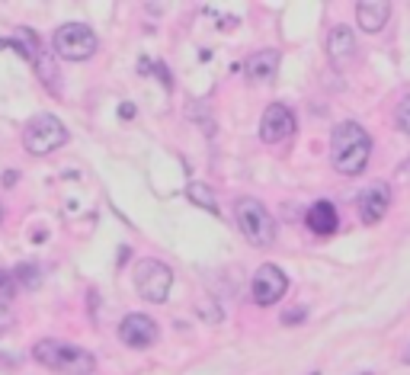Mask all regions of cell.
I'll return each instance as SVG.
<instances>
[{"label":"cell","mask_w":410,"mask_h":375,"mask_svg":"<svg viewBox=\"0 0 410 375\" xmlns=\"http://www.w3.org/2000/svg\"><path fill=\"white\" fill-rule=\"evenodd\" d=\"M372 154V138L359 122H340L333 125L330 135V164L337 174L343 176H359L369 167Z\"/></svg>","instance_id":"cell-1"},{"label":"cell","mask_w":410,"mask_h":375,"mask_svg":"<svg viewBox=\"0 0 410 375\" xmlns=\"http://www.w3.org/2000/svg\"><path fill=\"white\" fill-rule=\"evenodd\" d=\"M32 359L38 366L51 369V372H64V375H93L96 369V356L83 347H74L68 340L58 337H45L32 347Z\"/></svg>","instance_id":"cell-2"},{"label":"cell","mask_w":410,"mask_h":375,"mask_svg":"<svg viewBox=\"0 0 410 375\" xmlns=\"http://www.w3.org/2000/svg\"><path fill=\"white\" fill-rule=\"evenodd\" d=\"M61 144H68V125L58 116H51V112H36L23 125V148L32 157H45L51 151H58Z\"/></svg>","instance_id":"cell-3"},{"label":"cell","mask_w":410,"mask_h":375,"mask_svg":"<svg viewBox=\"0 0 410 375\" xmlns=\"http://www.w3.org/2000/svg\"><path fill=\"white\" fill-rule=\"evenodd\" d=\"M234 218H237V225H241L243 238L253 247H269L275 241L273 215H269V208L263 206L260 199H253V196H241V199L234 202Z\"/></svg>","instance_id":"cell-4"},{"label":"cell","mask_w":410,"mask_h":375,"mask_svg":"<svg viewBox=\"0 0 410 375\" xmlns=\"http://www.w3.org/2000/svg\"><path fill=\"white\" fill-rule=\"evenodd\" d=\"M51 48H55V55L64 61H87L96 55L100 39H96V33L87 23H64V26H58L55 36H51Z\"/></svg>","instance_id":"cell-5"},{"label":"cell","mask_w":410,"mask_h":375,"mask_svg":"<svg viewBox=\"0 0 410 375\" xmlns=\"http://www.w3.org/2000/svg\"><path fill=\"white\" fill-rule=\"evenodd\" d=\"M135 289L151 305L167 302V295L173 289V270L164 260H154V257L138 260V266H135Z\"/></svg>","instance_id":"cell-6"},{"label":"cell","mask_w":410,"mask_h":375,"mask_svg":"<svg viewBox=\"0 0 410 375\" xmlns=\"http://www.w3.org/2000/svg\"><path fill=\"white\" fill-rule=\"evenodd\" d=\"M285 292H288V276L275 263H263L260 270L253 273V279H250V298H253L256 305H263V308L275 305Z\"/></svg>","instance_id":"cell-7"},{"label":"cell","mask_w":410,"mask_h":375,"mask_svg":"<svg viewBox=\"0 0 410 375\" xmlns=\"http://www.w3.org/2000/svg\"><path fill=\"white\" fill-rule=\"evenodd\" d=\"M295 112L288 110L285 103H269L266 112L260 119V142L263 144H279V142H288L295 135Z\"/></svg>","instance_id":"cell-8"},{"label":"cell","mask_w":410,"mask_h":375,"mask_svg":"<svg viewBox=\"0 0 410 375\" xmlns=\"http://www.w3.org/2000/svg\"><path fill=\"white\" fill-rule=\"evenodd\" d=\"M119 340L125 343V347H132V349H147V347H154V343L160 340V327H157L154 317L132 311V315H125L119 321Z\"/></svg>","instance_id":"cell-9"},{"label":"cell","mask_w":410,"mask_h":375,"mask_svg":"<svg viewBox=\"0 0 410 375\" xmlns=\"http://www.w3.org/2000/svg\"><path fill=\"white\" fill-rule=\"evenodd\" d=\"M391 208V186L388 183H369L359 193V218L362 225H378Z\"/></svg>","instance_id":"cell-10"},{"label":"cell","mask_w":410,"mask_h":375,"mask_svg":"<svg viewBox=\"0 0 410 375\" xmlns=\"http://www.w3.org/2000/svg\"><path fill=\"white\" fill-rule=\"evenodd\" d=\"M275 74H279V52H275V48L253 52L243 61V78H247L250 84H273Z\"/></svg>","instance_id":"cell-11"},{"label":"cell","mask_w":410,"mask_h":375,"mask_svg":"<svg viewBox=\"0 0 410 375\" xmlns=\"http://www.w3.org/2000/svg\"><path fill=\"white\" fill-rule=\"evenodd\" d=\"M327 55L337 68H346L356 58V33L349 26H333L327 33Z\"/></svg>","instance_id":"cell-12"},{"label":"cell","mask_w":410,"mask_h":375,"mask_svg":"<svg viewBox=\"0 0 410 375\" xmlns=\"http://www.w3.org/2000/svg\"><path fill=\"white\" fill-rule=\"evenodd\" d=\"M356 20H359L362 33H382L384 23L391 20V4L388 0H359Z\"/></svg>","instance_id":"cell-13"},{"label":"cell","mask_w":410,"mask_h":375,"mask_svg":"<svg viewBox=\"0 0 410 375\" xmlns=\"http://www.w3.org/2000/svg\"><path fill=\"white\" fill-rule=\"evenodd\" d=\"M13 48V52H19L26 61H29L32 68H36V61L45 55V48H42V39H38V33H32V29H26V26H19V29H13V36H6V39H0V48Z\"/></svg>","instance_id":"cell-14"},{"label":"cell","mask_w":410,"mask_h":375,"mask_svg":"<svg viewBox=\"0 0 410 375\" xmlns=\"http://www.w3.org/2000/svg\"><path fill=\"white\" fill-rule=\"evenodd\" d=\"M305 221H308V228H311L317 238H330V234L340 228L337 206H333V202H327V199H317L311 208H308Z\"/></svg>","instance_id":"cell-15"},{"label":"cell","mask_w":410,"mask_h":375,"mask_svg":"<svg viewBox=\"0 0 410 375\" xmlns=\"http://www.w3.org/2000/svg\"><path fill=\"white\" fill-rule=\"evenodd\" d=\"M13 279H16V285L19 289H36L38 282H42V270H38L36 263H19V266H13Z\"/></svg>","instance_id":"cell-16"},{"label":"cell","mask_w":410,"mask_h":375,"mask_svg":"<svg viewBox=\"0 0 410 375\" xmlns=\"http://www.w3.org/2000/svg\"><path fill=\"white\" fill-rule=\"evenodd\" d=\"M186 196H189L196 206H202V208H209L211 215H218V202H215V196H211L209 186H202V183H189V186H186Z\"/></svg>","instance_id":"cell-17"},{"label":"cell","mask_w":410,"mask_h":375,"mask_svg":"<svg viewBox=\"0 0 410 375\" xmlns=\"http://www.w3.org/2000/svg\"><path fill=\"white\" fill-rule=\"evenodd\" d=\"M394 125L410 138V90L397 100V106H394Z\"/></svg>","instance_id":"cell-18"},{"label":"cell","mask_w":410,"mask_h":375,"mask_svg":"<svg viewBox=\"0 0 410 375\" xmlns=\"http://www.w3.org/2000/svg\"><path fill=\"white\" fill-rule=\"evenodd\" d=\"M19 285L13 279V270H0V295H16Z\"/></svg>","instance_id":"cell-19"},{"label":"cell","mask_w":410,"mask_h":375,"mask_svg":"<svg viewBox=\"0 0 410 375\" xmlns=\"http://www.w3.org/2000/svg\"><path fill=\"white\" fill-rule=\"evenodd\" d=\"M305 317H308L305 308H292V311H285V315H282V324H301Z\"/></svg>","instance_id":"cell-20"},{"label":"cell","mask_w":410,"mask_h":375,"mask_svg":"<svg viewBox=\"0 0 410 375\" xmlns=\"http://www.w3.org/2000/svg\"><path fill=\"white\" fill-rule=\"evenodd\" d=\"M10 327H13V311L6 308L4 302H0V334H6Z\"/></svg>","instance_id":"cell-21"},{"label":"cell","mask_w":410,"mask_h":375,"mask_svg":"<svg viewBox=\"0 0 410 375\" xmlns=\"http://www.w3.org/2000/svg\"><path fill=\"white\" fill-rule=\"evenodd\" d=\"M119 116H122V119H132V116H135V106H132V103H122V106H119Z\"/></svg>","instance_id":"cell-22"},{"label":"cell","mask_w":410,"mask_h":375,"mask_svg":"<svg viewBox=\"0 0 410 375\" xmlns=\"http://www.w3.org/2000/svg\"><path fill=\"white\" fill-rule=\"evenodd\" d=\"M404 362H407V366H410V349H407V353H404Z\"/></svg>","instance_id":"cell-23"},{"label":"cell","mask_w":410,"mask_h":375,"mask_svg":"<svg viewBox=\"0 0 410 375\" xmlns=\"http://www.w3.org/2000/svg\"><path fill=\"white\" fill-rule=\"evenodd\" d=\"M0 221H4V202H0Z\"/></svg>","instance_id":"cell-24"},{"label":"cell","mask_w":410,"mask_h":375,"mask_svg":"<svg viewBox=\"0 0 410 375\" xmlns=\"http://www.w3.org/2000/svg\"><path fill=\"white\" fill-rule=\"evenodd\" d=\"M311 375H320V372H311Z\"/></svg>","instance_id":"cell-25"},{"label":"cell","mask_w":410,"mask_h":375,"mask_svg":"<svg viewBox=\"0 0 410 375\" xmlns=\"http://www.w3.org/2000/svg\"><path fill=\"white\" fill-rule=\"evenodd\" d=\"M365 375H369V372H365Z\"/></svg>","instance_id":"cell-26"}]
</instances>
